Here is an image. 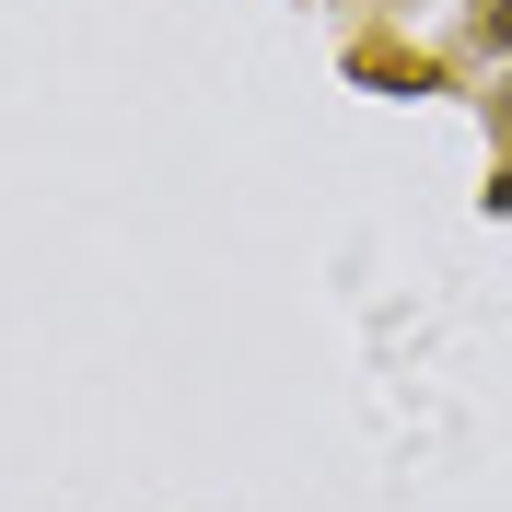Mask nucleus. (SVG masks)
<instances>
[{
	"instance_id": "f257e3e1",
	"label": "nucleus",
	"mask_w": 512,
	"mask_h": 512,
	"mask_svg": "<svg viewBox=\"0 0 512 512\" xmlns=\"http://www.w3.org/2000/svg\"><path fill=\"white\" fill-rule=\"evenodd\" d=\"M478 47H489V59H512V0H489V12H478Z\"/></svg>"
}]
</instances>
